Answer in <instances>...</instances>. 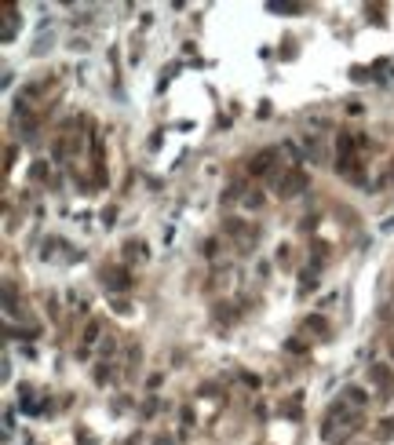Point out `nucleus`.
Segmentation results:
<instances>
[{
  "label": "nucleus",
  "instance_id": "obj_1",
  "mask_svg": "<svg viewBox=\"0 0 394 445\" xmlns=\"http://www.w3.org/2000/svg\"><path fill=\"white\" fill-rule=\"evenodd\" d=\"M102 285L109 288V292H128V288H132V274L124 267H114V270L102 274Z\"/></svg>",
  "mask_w": 394,
  "mask_h": 445
},
{
  "label": "nucleus",
  "instance_id": "obj_2",
  "mask_svg": "<svg viewBox=\"0 0 394 445\" xmlns=\"http://www.w3.org/2000/svg\"><path fill=\"white\" fill-rule=\"evenodd\" d=\"M307 182H310L307 172H289L285 179H281L277 194H281V197H296V194H303V190H307Z\"/></svg>",
  "mask_w": 394,
  "mask_h": 445
},
{
  "label": "nucleus",
  "instance_id": "obj_3",
  "mask_svg": "<svg viewBox=\"0 0 394 445\" xmlns=\"http://www.w3.org/2000/svg\"><path fill=\"white\" fill-rule=\"evenodd\" d=\"M274 157H277V150H263L259 157H256V161L248 164V168H252V175H263L266 168H270V161H274Z\"/></svg>",
  "mask_w": 394,
  "mask_h": 445
},
{
  "label": "nucleus",
  "instance_id": "obj_4",
  "mask_svg": "<svg viewBox=\"0 0 394 445\" xmlns=\"http://www.w3.org/2000/svg\"><path fill=\"white\" fill-rule=\"evenodd\" d=\"M223 230H227L230 237H252V230H248L245 223H238V219H227V223H223Z\"/></svg>",
  "mask_w": 394,
  "mask_h": 445
},
{
  "label": "nucleus",
  "instance_id": "obj_5",
  "mask_svg": "<svg viewBox=\"0 0 394 445\" xmlns=\"http://www.w3.org/2000/svg\"><path fill=\"white\" fill-rule=\"evenodd\" d=\"M347 398H351L354 405H365V391H358V387H351V391H347Z\"/></svg>",
  "mask_w": 394,
  "mask_h": 445
},
{
  "label": "nucleus",
  "instance_id": "obj_6",
  "mask_svg": "<svg viewBox=\"0 0 394 445\" xmlns=\"http://www.w3.org/2000/svg\"><path fill=\"white\" fill-rule=\"evenodd\" d=\"M128 259H143V244L139 241H128Z\"/></svg>",
  "mask_w": 394,
  "mask_h": 445
},
{
  "label": "nucleus",
  "instance_id": "obj_7",
  "mask_svg": "<svg viewBox=\"0 0 394 445\" xmlns=\"http://www.w3.org/2000/svg\"><path fill=\"white\" fill-rule=\"evenodd\" d=\"M376 383H387V369H383V365H372V372H369Z\"/></svg>",
  "mask_w": 394,
  "mask_h": 445
},
{
  "label": "nucleus",
  "instance_id": "obj_8",
  "mask_svg": "<svg viewBox=\"0 0 394 445\" xmlns=\"http://www.w3.org/2000/svg\"><path fill=\"white\" fill-rule=\"evenodd\" d=\"M394 434V420H383V427H380V438H390Z\"/></svg>",
  "mask_w": 394,
  "mask_h": 445
},
{
  "label": "nucleus",
  "instance_id": "obj_9",
  "mask_svg": "<svg viewBox=\"0 0 394 445\" xmlns=\"http://www.w3.org/2000/svg\"><path fill=\"white\" fill-rule=\"evenodd\" d=\"M307 329H314V332H325V321H321V317H310V321H307Z\"/></svg>",
  "mask_w": 394,
  "mask_h": 445
},
{
  "label": "nucleus",
  "instance_id": "obj_10",
  "mask_svg": "<svg viewBox=\"0 0 394 445\" xmlns=\"http://www.w3.org/2000/svg\"><path fill=\"white\" fill-rule=\"evenodd\" d=\"M153 445H176V441H172V438H157Z\"/></svg>",
  "mask_w": 394,
  "mask_h": 445
}]
</instances>
